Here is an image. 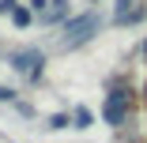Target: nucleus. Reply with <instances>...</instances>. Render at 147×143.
Listing matches in <instances>:
<instances>
[{"mask_svg":"<svg viewBox=\"0 0 147 143\" xmlns=\"http://www.w3.org/2000/svg\"><path fill=\"white\" fill-rule=\"evenodd\" d=\"M98 26H102V19L94 15V11H87V15H76V19H68L64 23V49H72V45H83V42H91L94 34H98Z\"/></svg>","mask_w":147,"mask_h":143,"instance_id":"obj_1","label":"nucleus"},{"mask_svg":"<svg viewBox=\"0 0 147 143\" xmlns=\"http://www.w3.org/2000/svg\"><path fill=\"white\" fill-rule=\"evenodd\" d=\"M128 109H132V98H128V91H125V87H113V91L106 94L102 117H106V124H125Z\"/></svg>","mask_w":147,"mask_h":143,"instance_id":"obj_2","label":"nucleus"},{"mask_svg":"<svg viewBox=\"0 0 147 143\" xmlns=\"http://www.w3.org/2000/svg\"><path fill=\"white\" fill-rule=\"evenodd\" d=\"M11 64H15V72H23L26 79H38L42 68H45V56H42L38 49H23V53L11 56Z\"/></svg>","mask_w":147,"mask_h":143,"instance_id":"obj_3","label":"nucleus"},{"mask_svg":"<svg viewBox=\"0 0 147 143\" xmlns=\"http://www.w3.org/2000/svg\"><path fill=\"white\" fill-rule=\"evenodd\" d=\"M61 19H68V0H49L42 11V23H61Z\"/></svg>","mask_w":147,"mask_h":143,"instance_id":"obj_4","label":"nucleus"},{"mask_svg":"<svg viewBox=\"0 0 147 143\" xmlns=\"http://www.w3.org/2000/svg\"><path fill=\"white\" fill-rule=\"evenodd\" d=\"M11 23H15V26H30V11L15 4V8H11Z\"/></svg>","mask_w":147,"mask_h":143,"instance_id":"obj_5","label":"nucleus"},{"mask_svg":"<svg viewBox=\"0 0 147 143\" xmlns=\"http://www.w3.org/2000/svg\"><path fill=\"white\" fill-rule=\"evenodd\" d=\"M87 124H91V113H87V109H76V128H87Z\"/></svg>","mask_w":147,"mask_h":143,"instance_id":"obj_6","label":"nucleus"},{"mask_svg":"<svg viewBox=\"0 0 147 143\" xmlns=\"http://www.w3.org/2000/svg\"><path fill=\"white\" fill-rule=\"evenodd\" d=\"M132 11V0H117V19H125Z\"/></svg>","mask_w":147,"mask_h":143,"instance_id":"obj_7","label":"nucleus"},{"mask_svg":"<svg viewBox=\"0 0 147 143\" xmlns=\"http://www.w3.org/2000/svg\"><path fill=\"white\" fill-rule=\"evenodd\" d=\"M45 4H49V0H30V8H34V11H45Z\"/></svg>","mask_w":147,"mask_h":143,"instance_id":"obj_8","label":"nucleus"},{"mask_svg":"<svg viewBox=\"0 0 147 143\" xmlns=\"http://www.w3.org/2000/svg\"><path fill=\"white\" fill-rule=\"evenodd\" d=\"M11 98H15V94H11L8 87H0V102H11Z\"/></svg>","mask_w":147,"mask_h":143,"instance_id":"obj_9","label":"nucleus"},{"mask_svg":"<svg viewBox=\"0 0 147 143\" xmlns=\"http://www.w3.org/2000/svg\"><path fill=\"white\" fill-rule=\"evenodd\" d=\"M15 8V0H0V11H11Z\"/></svg>","mask_w":147,"mask_h":143,"instance_id":"obj_10","label":"nucleus"},{"mask_svg":"<svg viewBox=\"0 0 147 143\" xmlns=\"http://www.w3.org/2000/svg\"><path fill=\"white\" fill-rule=\"evenodd\" d=\"M143 60H147V42H143Z\"/></svg>","mask_w":147,"mask_h":143,"instance_id":"obj_11","label":"nucleus"},{"mask_svg":"<svg viewBox=\"0 0 147 143\" xmlns=\"http://www.w3.org/2000/svg\"><path fill=\"white\" fill-rule=\"evenodd\" d=\"M143 91H147V87H143Z\"/></svg>","mask_w":147,"mask_h":143,"instance_id":"obj_12","label":"nucleus"}]
</instances>
